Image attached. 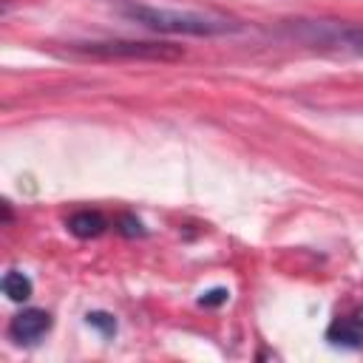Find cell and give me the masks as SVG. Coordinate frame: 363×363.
<instances>
[{
	"label": "cell",
	"instance_id": "277c9868",
	"mask_svg": "<svg viewBox=\"0 0 363 363\" xmlns=\"http://www.w3.org/2000/svg\"><path fill=\"white\" fill-rule=\"evenodd\" d=\"M51 315L45 309H23L9 320V337L14 343H34L51 329Z\"/></svg>",
	"mask_w": 363,
	"mask_h": 363
},
{
	"label": "cell",
	"instance_id": "52a82bcc",
	"mask_svg": "<svg viewBox=\"0 0 363 363\" xmlns=\"http://www.w3.org/2000/svg\"><path fill=\"white\" fill-rule=\"evenodd\" d=\"M3 295H6L9 301H14V303H23V301H28V298L34 295V284H31V278H28L26 272L9 269V272L3 275Z\"/></svg>",
	"mask_w": 363,
	"mask_h": 363
},
{
	"label": "cell",
	"instance_id": "7a4b0ae2",
	"mask_svg": "<svg viewBox=\"0 0 363 363\" xmlns=\"http://www.w3.org/2000/svg\"><path fill=\"white\" fill-rule=\"evenodd\" d=\"M284 34L320 51L363 57V23L326 20V17H298L284 23Z\"/></svg>",
	"mask_w": 363,
	"mask_h": 363
},
{
	"label": "cell",
	"instance_id": "3957f363",
	"mask_svg": "<svg viewBox=\"0 0 363 363\" xmlns=\"http://www.w3.org/2000/svg\"><path fill=\"white\" fill-rule=\"evenodd\" d=\"M79 54L99 57V60H150V62H176L184 57L182 45L164 43V40H91V43H74L71 45Z\"/></svg>",
	"mask_w": 363,
	"mask_h": 363
},
{
	"label": "cell",
	"instance_id": "30bf717a",
	"mask_svg": "<svg viewBox=\"0 0 363 363\" xmlns=\"http://www.w3.org/2000/svg\"><path fill=\"white\" fill-rule=\"evenodd\" d=\"M119 230H122L125 235H145L142 221H139V218H130V216H125V218L119 221Z\"/></svg>",
	"mask_w": 363,
	"mask_h": 363
},
{
	"label": "cell",
	"instance_id": "8992f818",
	"mask_svg": "<svg viewBox=\"0 0 363 363\" xmlns=\"http://www.w3.org/2000/svg\"><path fill=\"white\" fill-rule=\"evenodd\" d=\"M65 227L77 238H99L108 230V218L99 210H77L74 216H68Z\"/></svg>",
	"mask_w": 363,
	"mask_h": 363
},
{
	"label": "cell",
	"instance_id": "5b68a950",
	"mask_svg": "<svg viewBox=\"0 0 363 363\" xmlns=\"http://www.w3.org/2000/svg\"><path fill=\"white\" fill-rule=\"evenodd\" d=\"M326 340L332 346H343V349H360L363 346V306H357L354 312L335 318L326 329Z\"/></svg>",
	"mask_w": 363,
	"mask_h": 363
},
{
	"label": "cell",
	"instance_id": "ba28073f",
	"mask_svg": "<svg viewBox=\"0 0 363 363\" xmlns=\"http://www.w3.org/2000/svg\"><path fill=\"white\" fill-rule=\"evenodd\" d=\"M85 320H88V326H94V329L102 332L105 337H113V335H116V318H113L111 312H102V309L88 312Z\"/></svg>",
	"mask_w": 363,
	"mask_h": 363
},
{
	"label": "cell",
	"instance_id": "9c48e42d",
	"mask_svg": "<svg viewBox=\"0 0 363 363\" xmlns=\"http://www.w3.org/2000/svg\"><path fill=\"white\" fill-rule=\"evenodd\" d=\"M227 298H230V289H224V286H213V289L201 292L199 303H201V306H221V303H227Z\"/></svg>",
	"mask_w": 363,
	"mask_h": 363
},
{
	"label": "cell",
	"instance_id": "6da1fadb",
	"mask_svg": "<svg viewBox=\"0 0 363 363\" xmlns=\"http://www.w3.org/2000/svg\"><path fill=\"white\" fill-rule=\"evenodd\" d=\"M122 14L136 26L156 34H184V37H221L241 31L235 17L218 11H193V9H164L147 3H125Z\"/></svg>",
	"mask_w": 363,
	"mask_h": 363
}]
</instances>
